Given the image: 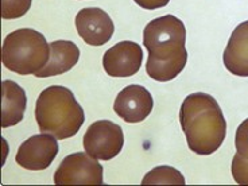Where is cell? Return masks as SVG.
I'll return each mask as SVG.
<instances>
[{
  "label": "cell",
  "mask_w": 248,
  "mask_h": 186,
  "mask_svg": "<svg viewBox=\"0 0 248 186\" xmlns=\"http://www.w3.org/2000/svg\"><path fill=\"white\" fill-rule=\"evenodd\" d=\"M185 44V25L177 16L153 19L143 31V45L149 51L147 75L158 82L174 80L187 62Z\"/></svg>",
  "instance_id": "1"
},
{
  "label": "cell",
  "mask_w": 248,
  "mask_h": 186,
  "mask_svg": "<svg viewBox=\"0 0 248 186\" xmlns=\"http://www.w3.org/2000/svg\"><path fill=\"white\" fill-rule=\"evenodd\" d=\"M180 123L189 149L199 155H211L221 147L227 135L223 111L211 94L196 92L185 97Z\"/></svg>",
  "instance_id": "2"
},
{
  "label": "cell",
  "mask_w": 248,
  "mask_h": 186,
  "mask_svg": "<svg viewBox=\"0 0 248 186\" xmlns=\"http://www.w3.org/2000/svg\"><path fill=\"white\" fill-rule=\"evenodd\" d=\"M35 119L41 132L57 139H68L80 131L85 122V113L69 88L51 85L38 97Z\"/></svg>",
  "instance_id": "3"
},
{
  "label": "cell",
  "mask_w": 248,
  "mask_h": 186,
  "mask_svg": "<svg viewBox=\"0 0 248 186\" xmlns=\"http://www.w3.org/2000/svg\"><path fill=\"white\" fill-rule=\"evenodd\" d=\"M50 60V44L34 29H19L4 38L1 62L18 75H37Z\"/></svg>",
  "instance_id": "4"
},
{
  "label": "cell",
  "mask_w": 248,
  "mask_h": 186,
  "mask_svg": "<svg viewBox=\"0 0 248 186\" xmlns=\"http://www.w3.org/2000/svg\"><path fill=\"white\" fill-rule=\"evenodd\" d=\"M124 144L123 130L111 120H99L88 127L84 135V149L99 161H109L120 154Z\"/></svg>",
  "instance_id": "5"
},
{
  "label": "cell",
  "mask_w": 248,
  "mask_h": 186,
  "mask_svg": "<svg viewBox=\"0 0 248 186\" xmlns=\"http://www.w3.org/2000/svg\"><path fill=\"white\" fill-rule=\"evenodd\" d=\"M56 185H73V184H103V166L97 159L85 153H75L63 158L61 165L54 173Z\"/></svg>",
  "instance_id": "6"
},
{
  "label": "cell",
  "mask_w": 248,
  "mask_h": 186,
  "mask_svg": "<svg viewBox=\"0 0 248 186\" xmlns=\"http://www.w3.org/2000/svg\"><path fill=\"white\" fill-rule=\"evenodd\" d=\"M58 154L57 138L50 134L30 137L20 144L15 161L27 170H45L51 166Z\"/></svg>",
  "instance_id": "7"
},
{
  "label": "cell",
  "mask_w": 248,
  "mask_h": 186,
  "mask_svg": "<svg viewBox=\"0 0 248 186\" xmlns=\"http://www.w3.org/2000/svg\"><path fill=\"white\" fill-rule=\"evenodd\" d=\"M75 25L78 35L91 46H103L115 32L111 16L97 7H88L78 11Z\"/></svg>",
  "instance_id": "8"
},
{
  "label": "cell",
  "mask_w": 248,
  "mask_h": 186,
  "mask_svg": "<svg viewBox=\"0 0 248 186\" xmlns=\"http://www.w3.org/2000/svg\"><path fill=\"white\" fill-rule=\"evenodd\" d=\"M154 107L151 93L142 85L132 84L122 89L116 96L113 109L127 123H140L147 119Z\"/></svg>",
  "instance_id": "9"
},
{
  "label": "cell",
  "mask_w": 248,
  "mask_h": 186,
  "mask_svg": "<svg viewBox=\"0 0 248 186\" xmlns=\"http://www.w3.org/2000/svg\"><path fill=\"white\" fill-rule=\"evenodd\" d=\"M142 47L132 41L119 42L103 56V66L111 77H131L142 66Z\"/></svg>",
  "instance_id": "10"
},
{
  "label": "cell",
  "mask_w": 248,
  "mask_h": 186,
  "mask_svg": "<svg viewBox=\"0 0 248 186\" xmlns=\"http://www.w3.org/2000/svg\"><path fill=\"white\" fill-rule=\"evenodd\" d=\"M223 60L232 75L248 77V20L233 30L224 50Z\"/></svg>",
  "instance_id": "11"
},
{
  "label": "cell",
  "mask_w": 248,
  "mask_h": 186,
  "mask_svg": "<svg viewBox=\"0 0 248 186\" xmlns=\"http://www.w3.org/2000/svg\"><path fill=\"white\" fill-rule=\"evenodd\" d=\"M80 60V49L72 41H54L50 44V60L39 73L38 78L60 76L69 72Z\"/></svg>",
  "instance_id": "12"
},
{
  "label": "cell",
  "mask_w": 248,
  "mask_h": 186,
  "mask_svg": "<svg viewBox=\"0 0 248 186\" xmlns=\"http://www.w3.org/2000/svg\"><path fill=\"white\" fill-rule=\"evenodd\" d=\"M27 97L23 88L11 80L1 82V128L20 123L25 116Z\"/></svg>",
  "instance_id": "13"
},
{
  "label": "cell",
  "mask_w": 248,
  "mask_h": 186,
  "mask_svg": "<svg viewBox=\"0 0 248 186\" xmlns=\"http://www.w3.org/2000/svg\"><path fill=\"white\" fill-rule=\"evenodd\" d=\"M143 185L150 184H178L184 185L185 178L184 175L171 166H158L154 168L151 171L146 174V177L142 180Z\"/></svg>",
  "instance_id": "14"
},
{
  "label": "cell",
  "mask_w": 248,
  "mask_h": 186,
  "mask_svg": "<svg viewBox=\"0 0 248 186\" xmlns=\"http://www.w3.org/2000/svg\"><path fill=\"white\" fill-rule=\"evenodd\" d=\"M32 0H1V18H22L30 10Z\"/></svg>",
  "instance_id": "15"
},
{
  "label": "cell",
  "mask_w": 248,
  "mask_h": 186,
  "mask_svg": "<svg viewBox=\"0 0 248 186\" xmlns=\"http://www.w3.org/2000/svg\"><path fill=\"white\" fill-rule=\"evenodd\" d=\"M231 170H232L233 180L237 184H240V185H248V161L242 158L237 153L233 156Z\"/></svg>",
  "instance_id": "16"
},
{
  "label": "cell",
  "mask_w": 248,
  "mask_h": 186,
  "mask_svg": "<svg viewBox=\"0 0 248 186\" xmlns=\"http://www.w3.org/2000/svg\"><path fill=\"white\" fill-rule=\"evenodd\" d=\"M235 144L237 154L248 161V119H246L236 130Z\"/></svg>",
  "instance_id": "17"
},
{
  "label": "cell",
  "mask_w": 248,
  "mask_h": 186,
  "mask_svg": "<svg viewBox=\"0 0 248 186\" xmlns=\"http://www.w3.org/2000/svg\"><path fill=\"white\" fill-rule=\"evenodd\" d=\"M134 1L144 10H158V8L168 6L170 0H134Z\"/></svg>",
  "instance_id": "18"
}]
</instances>
